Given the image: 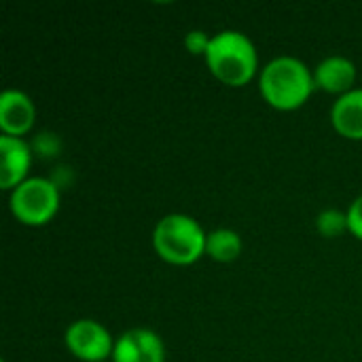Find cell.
<instances>
[{"label":"cell","instance_id":"cell-5","mask_svg":"<svg viewBox=\"0 0 362 362\" xmlns=\"http://www.w3.org/2000/svg\"><path fill=\"white\" fill-rule=\"evenodd\" d=\"M66 344L81 361L87 362H102L115 350L110 333L100 322L89 318L74 320L68 327Z\"/></svg>","mask_w":362,"mask_h":362},{"label":"cell","instance_id":"cell-7","mask_svg":"<svg viewBox=\"0 0 362 362\" xmlns=\"http://www.w3.org/2000/svg\"><path fill=\"white\" fill-rule=\"evenodd\" d=\"M36 108L28 93L19 89H4L0 95V127L8 136H21L34 123Z\"/></svg>","mask_w":362,"mask_h":362},{"label":"cell","instance_id":"cell-13","mask_svg":"<svg viewBox=\"0 0 362 362\" xmlns=\"http://www.w3.org/2000/svg\"><path fill=\"white\" fill-rule=\"evenodd\" d=\"M210 38H212V36H208L204 30H191V32H187V36H185V45H187V49H189L191 53H204V55H206L208 45H210Z\"/></svg>","mask_w":362,"mask_h":362},{"label":"cell","instance_id":"cell-11","mask_svg":"<svg viewBox=\"0 0 362 362\" xmlns=\"http://www.w3.org/2000/svg\"><path fill=\"white\" fill-rule=\"evenodd\" d=\"M206 252L214 261H233L242 252V238L233 229H214L208 233Z\"/></svg>","mask_w":362,"mask_h":362},{"label":"cell","instance_id":"cell-14","mask_svg":"<svg viewBox=\"0 0 362 362\" xmlns=\"http://www.w3.org/2000/svg\"><path fill=\"white\" fill-rule=\"evenodd\" d=\"M348 229L362 240V195H358L348 208Z\"/></svg>","mask_w":362,"mask_h":362},{"label":"cell","instance_id":"cell-8","mask_svg":"<svg viewBox=\"0 0 362 362\" xmlns=\"http://www.w3.org/2000/svg\"><path fill=\"white\" fill-rule=\"evenodd\" d=\"M0 187L2 189H15L21 180H25L32 151L19 136H0Z\"/></svg>","mask_w":362,"mask_h":362},{"label":"cell","instance_id":"cell-16","mask_svg":"<svg viewBox=\"0 0 362 362\" xmlns=\"http://www.w3.org/2000/svg\"><path fill=\"white\" fill-rule=\"evenodd\" d=\"M2 362H4V361H2Z\"/></svg>","mask_w":362,"mask_h":362},{"label":"cell","instance_id":"cell-2","mask_svg":"<svg viewBox=\"0 0 362 362\" xmlns=\"http://www.w3.org/2000/svg\"><path fill=\"white\" fill-rule=\"evenodd\" d=\"M206 59L210 70L227 85H242L252 78L259 57L255 42L240 30H221L210 38Z\"/></svg>","mask_w":362,"mask_h":362},{"label":"cell","instance_id":"cell-3","mask_svg":"<svg viewBox=\"0 0 362 362\" xmlns=\"http://www.w3.org/2000/svg\"><path fill=\"white\" fill-rule=\"evenodd\" d=\"M208 233L202 225L187 214H168L163 216L153 231V244L157 252L176 265L193 263L206 250Z\"/></svg>","mask_w":362,"mask_h":362},{"label":"cell","instance_id":"cell-10","mask_svg":"<svg viewBox=\"0 0 362 362\" xmlns=\"http://www.w3.org/2000/svg\"><path fill=\"white\" fill-rule=\"evenodd\" d=\"M335 129L348 138H362V87H354L337 98L331 108Z\"/></svg>","mask_w":362,"mask_h":362},{"label":"cell","instance_id":"cell-1","mask_svg":"<svg viewBox=\"0 0 362 362\" xmlns=\"http://www.w3.org/2000/svg\"><path fill=\"white\" fill-rule=\"evenodd\" d=\"M259 83L265 100L284 110L301 106L316 87L314 72H310V68L293 55H278L267 62L261 70Z\"/></svg>","mask_w":362,"mask_h":362},{"label":"cell","instance_id":"cell-15","mask_svg":"<svg viewBox=\"0 0 362 362\" xmlns=\"http://www.w3.org/2000/svg\"><path fill=\"white\" fill-rule=\"evenodd\" d=\"M102 362H106V361H102Z\"/></svg>","mask_w":362,"mask_h":362},{"label":"cell","instance_id":"cell-4","mask_svg":"<svg viewBox=\"0 0 362 362\" xmlns=\"http://www.w3.org/2000/svg\"><path fill=\"white\" fill-rule=\"evenodd\" d=\"M11 212L25 225L47 223L59 206V191L51 178L30 176L11 191Z\"/></svg>","mask_w":362,"mask_h":362},{"label":"cell","instance_id":"cell-9","mask_svg":"<svg viewBox=\"0 0 362 362\" xmlns=\"http://www.w3.org/2000/svg\"><path fill=\"white\" fill-rule=\"evenodd\" d=\"M314 81L318 87L344 95L346 91L354 89L352 85L356 81V66L346 55H329L316 66Z\"/></svg>","mask_w":362,"mask_h":362},{"label":"cell","instance_id":"cell-12","mask_svg":"<svg viewBox=\"0 0 362 362\" xmlns=\"http://www.w3.org/2000/svg\"><path fill=\"white\" fill-rule=\"evenodd\" d=\"M316 227L322 235L333 238V235L341 233L344 229H348V212H341L337 208H327L318 214Z\"/></svg>","mask_w":362,"mask_h":362},{"label":"cell","instance_id":"cell-6","mask_svg":"<svg viewBox=\"0 0 362 362\" xmlns=\"http://www.w3.org/2000/svg\"><path fill=\"white\" fill-rule=\"evenodd\" d=\"M163 341L151 329L125 331L112 350V362H163Z\"/></svg>","mask_w":362,"mask_h":362}]
</instances>
